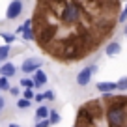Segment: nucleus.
I'll list each match as a JSON object with an SVG mask.
<instances>
[{"instance_id":"nucleus-1","label":"nucleus","mask_w":127,"mask_h":127,"mask_svg":"<svg viewBox=\"0 0 127 127\" xmlns=\"http://www.w3.org/2000/svg\"><path fill=\"white\" fill-rule=\"evenodd\" d=\"M49 8L56 9L54 15L62 21L64 24H79L84 17L82 11V2H73V0H67V2H49Z\"/></svg>"},{"instance_id":"nucleus-2","label":"nucleus","mask_w":127,"mask_h":127,"mask_svg":"<svg viewBox=\"0 0 127 127\" xmlns=\"http://www.w3.org/2000/svg\"><path fill=\"white\" fill-rule=\"evenodd\" d=\"M112 103L108 105V110L105 114L108 127H125L127 122V97H112Z\"/></svg>"},{"instance_id":"nucleus-3","label":"nucleus","mask_w":127,"mask_h":127,"mask_svg":"<svg viewBox=\"0 0 127 127\" xmlns=\"http://www.w3.org/2000/svg\"><path fill=\"white\" fill-rule=\"evenodd\" d=\"M84 54H86V51L79 43H75V41H65L62 51L58 52L60 60H82Z\"/></svg>"},{"instance_id":"nucleus-4","label":"nucleus","mask_w":127,"mask_h":127,"mask_svg":"<svg viewBox=\"0 0 127 127\" xmlns=\"http://www.w3.org/2000/svg\"><path fill=\"white\" fill-rule=\"evenodd\" d=\"M37 24V23H36ZM54 34H56V28L54 26H49V24H37V32H36V37L41 45H47L54 39Z\"/></svg>"},{"instance_id":"nucleus-5","label":"nucleus","mask_w":127,"mask_h":127,"mask_svg":"<svg viewBox=\"0 0 127 127\" xmlns=\"http://www.w3.org/2000/svg\"><path fill=\"white\" fill-rule=\"evenodd\" d=\"M95 71H97V65H88L82 71H79V75H77V84H79V86H86Z\"/></svg>"},{"instance_id":"nucleus-6","label":"nucleus","mask_w":127,"mask_h":127,"mask_svg":"<svg viewBox=\"0 0 127 127\" xmlns=\"http://www.w3.org/2000/svg\"><path fill=\"white\" fill-rule=\"evenodd\" d=\"M21 13H23V2L13 0V2H9V4H8V9H6V19L13 21V19H17Z\"/></svg>"},{"instance_id":"nucleus-7","label":"nucleus","mask_w":127,"mask_h":127,"mask_svg":"<svg viewBox=\"0 0 127 127\" xmlns=\"http://www.w3.org/2000/svg\"><path fill=\"white\" fill-rule=\"evenodd\" d=\"M21 69H23V73H34L37 71V69H41V60H34V58H26L23 62V65H21Z\"/></svg>"},{"instance_id":"nucleus-8","label":"nucleus","mask_w":127,"mask_h":127,"mask_svg":"<svg viewBox=\"0 0 127 127\" xmlns=\"http://www.w3.org/2000/svg\"><path fill=\"white\" fill-rule=\"evenodd\" d=\"M101 103H103V101H88V105H86V108L92 112V116H94L95 122L101 118V112H103V107H101Z\"/></svg>"},{"instance_id":"nucleus-9","label":"nucleus","mask_w":127,"mask_h":127,"mask_svg":"<svg viewBox=\"0 0 127 127\" xmlns=\"http://www.w3.org/2000/svg\"><path fill=\"white\" fill-rule=\"evenodd\" d=\"M15 73H17V67L13 65V64L4 62L2 65H0V77H6V79H9V77H13Z\"/></svg>"},{"instance_id":"nucleus-10","label":"nucleus","mask_w":127,"mask_h":127,"mask_svg":"<svg viewBox=\"0 0 127 127\" xmlns=\"http://www.w3.org/2000/svg\"><path fill=\"white\" fill-rule=\"evenodd\" d=\"M34 88H41V86H45L47 84V73L45 71H41V69H37L36 73H34Z\"/></svg>"},{"instance_id":"nucleus-11","label":"nucleus","mask_w":127,"mask_h":127,"mask_svg":"<svg viewBox=\"0 0 127 127\" xmlns=\"http://www.w3.org/2000/svg\"><path fill=\"white\" fill-rule=\"evenodd\" d=\"M120 51H122V45H120L118 41H110V43L105 47L107 56H116V54H120Z\"/></svg>"},{"instance_id":"nucleus-12","label":"nucleus","mask_w":127,"mask_h":127,"mask_svg":"<svg viewBox=\"0 0 127 127\" xmlns=\"http://www.w3.org/2000/svg\"><path fill=\"white\" fill-rule=\"evenodd\" d=\"M97 90L101 94H112L114 90H118L116 82H97Z\"/></svg>"},{"instance_id":"nucleus-13","label":"nucleus","mask_w":127,"mask_h":127,"mask_svg":"<svg viewBox=\"0 0 127 127\" xmlns=\"http://www.w3.org/2000/svg\"><path fill=\"white\" fill-rule=\"evenodd\" d=\"M49 112H51V110H49L47 107H39V108L36 110V120H37V122H43V120H49Z\"/></svg>"},{"instance_id":"nucleus-14","label":"nucleus","mask_w":127,"mask_h":127,"mask_svg":"<svg viewBox=\"0 0 127 127\" xmlns=\"http://www.w3.org/2000/svg\"><path fill=\"white\" fill-rule=\"evenodd\" d=\"M9 56V45H2L0 47V65L4 64V60Z\"/></svg>"},{"instance_id":"nucleus-15","label":"nucleus","mask_w":127,"mask_h":127,"mask_svg":"<svg viewBox=\"0 0 127 127\" xmlns=\"http://www.w3.org/2000/svg\"><path fill=\"white\" fill-rule=\"evenodd\" d=\"M49 123H51V125L60 123V114H58L56 110H51V112H49Z\"/></svg>"},{"instance_id":"nucleus-16","label":"nucleus","mask_w":127,"mask_h":127,"mask_svg":"<svg viewBox=\"0 0 127 127\" xmlns=\"http://www.w3.org/2000/svg\"><path fill=\"white\" fill-rule=\"evenodd\" d=\"M116 86H118V90H120V92H125V90H127V77L120 79L118 82H116Z\"/></svg>"},{"instance_id":"nucleus-17","label":"nucleus","mask_w":127,"mask_h":127,"mask_svg":"<svg viewBox=\"0 0 127 127\" xmlns=\"http://www.w3.org/2000/svg\"><path fill=\"white\" fill-rule=\"evenodd\" d=\"M21 86H23L24 90H32V88H34V80H30V79H23V80H21Z\"/></svg>"},{"instance_id":"nucleus-18","label":"nucleus","mask_w":127,"mask_h":127,"mask_svg":"<svg viewBox=\"0 0 127 127\" xmlns=\"http://www.w3.org/2000/svg\"><path fill=\"white\" fill-rule=\"evenodd\" d=\"M9 88H11V86H9V80L8 79H6V77H0V90H9Z\"/></svg>"},{"instance_id":"nucleus-19","label":"nucleus","mask_w":127,"mask_h":127,"mask_svg":"<svg viewBox=\"0 0 127 127\" xmlns=\"http://www.w3.org/2000/svg\"><path fill=\"white\" fill-rule=\"evenodd\" d=\"M0 36H2V39L6 41V45L13 43V39H15V36H13V34H6V32H2V34H0Z\"/></svg>"},{"instance_id":"nucleus-20","label":"nucleus","mask_w":127,"mask_h":127,"mask_svg":"<svg viewBox=\"0 0 127 127\" xmlns=\"http://www.w3.org/2000/svg\"><path fill=\"white\" fill-rule=\"evenodd\" d=\"M23 99L32 101V99H34V90H24V92H23Z\"/></svg>"},{"instance_id":"nucleus-21","label":"nucleus","mask_w":127,"mask_h":127,"mask_svg":"<svg viewBox=\"0 0 127 127\" xmlns=\"http://www.w3.org/2000/svg\"><path fill=\"white\" fill-rule=\"evenodd\" d=\"M17 107H19V108H28V107H30V101H26V99L21 97V99L17 101Z\"/></svg>"},{"instance_id":"nucleus-22","label":"nucleus","mask_w":127,"mask_h":127,"mask_svg":"<svg viewBox=\"0 0 127 127\" xmlns=\"http://www.w3.org/2000/svg\"><path fill=\"white\" fill-rule=\"evenodd\" d=\"M118 21H120V23H125V21H127V4H125V8H123V11L120 13Z\"/></svg>"},{"instance_id":"nucleus-23","label":"nucleus","mask_w":127,"mask_h":127,"mask_svg":"<svg viewBox=\"0 0 127 127\" xmlns=\"http://www.w3.org/2000/svg\"><path fill=\"white\" fill-rule=\"evenodd\" d=\"M43 97H45V99H49V101H52V99H54V94L49 90V92H45V94H43Z\"/></svg>"},{"instance_id":"nucleus-24","label":"nucleus","mask_w":127,"mask_h":127,"mask_svg":"<svg viewBox=\"0 0 127 127\" xmlns=\"http://www.w3.org/2000/svg\"><path fill=\"white\" fill-rule=\"evenodd\" d=\"M36 127H51V123H49V120H43V122H37Z\"/></svg>"},{"instance_id":"nucleus-25","label":"nucleus","mask_w":127,"mask_h":127,"mask_svg":"<svg viewBox=\"0 0 127 127\" xmlns=\"http://www.w3.org/2000/svg\"><path fill=\"white\" fill-rule=\"evenodd\" d=\"M9 94H11L13 97H19V88H9Z\"/></svg>"},{"instance_id":"nucleus-26","label":"nucleus","mask_w":127,"mask_h":127,"mask_svg":"<svg viewBox=\"0 0 127 127\" xmlns=\"http://www.w3.org/2000/svg\"><path fill=\"white\" fill-rule=\"evenodd\" d=\"M34 99H36L37 103H41V101H45V97H43V94H37V95H34Z\"/></svg>"},{"instance_id":"nucleus-27","label":"nucleus","mask_w":127,"mask_h":127,"mask_svg":"<svg viewBox=\"0 0 127 127\" xmlns=\"http://www.w3.org/2000/svg\"><path fill=\"white\" fill-rule=\"evenodd\" d=\"M6 107V101H4V97H0V110Z\"/></svg>"},{"instance_id":"nucleus-28","label":"nucleus","mask_w":127,"mask_h":127,"mask_svg":"<svg viewBox=\"0 0 127 127\" xmlns=\"http://www.w3.org/2000/svg\"><path fill=\"white\" fill-rule=\"evenodd\" d=\"M123 34H125V36H127V24H125V26H123Z\"/></svg>"},{"instance_id":"nucleus-29","label":"nucleus","mask_w":127,"mask_h":127,"mask_svg":"<svg viewBox=\"0 0 127 127\" xmlns=\"http://www.w3.org/2000/svg\"><path fill=\"white\" fill-rule=\"evenodd\" d=\"M9 127H21V125H17V123H11V125H9Z\"/></svg>"},{"instance_id":"nucleus-30","label":"nucleus","mask_w":127,"mask_h":127,"mask_svg":"<svg viewBox=\"0 0 127 127\" xmlns=\"http://www.w3.org/2000/svg\"><path fill=\"white\" fill-rule=\"evenodd\" d=\"M125 127H127V125H125Z\"/></svg>"}]
</instances>
